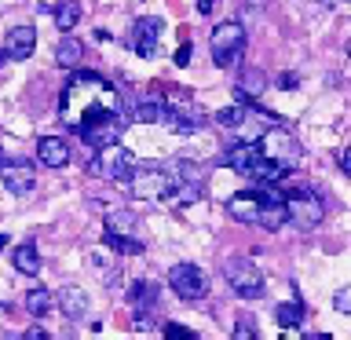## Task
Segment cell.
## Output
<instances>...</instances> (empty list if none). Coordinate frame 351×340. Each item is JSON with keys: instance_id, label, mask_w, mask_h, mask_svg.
I'll return each instance as SVG.
<instances>
[{"instance_id": "6da1fadb", "label": "cell", "mask_w": 351, "mask_h": 340, "mask_svg": "<svg viewBox=\"0 0 351 340\" xmlns=\"http://www.w3.org/2000/svg\"><path fill=\"white\" fill-rule=\"evenodd\" d=\"M59 114H62V125L77 132L84 139V147H92V150L117 139V132L125 128L117 88L103 73H92V70H77L66 81L62 99H59Z\"/></svg>"}, {"instance_id": "7a4b0ae2", "label": "cell", "mask_w": 351, "mask_h": 340, "mask_svg": "<svg viewBox=\"0 0 351 340\" xmlns=\"http://www.w3.org/2000/svg\"><path fill=\"white\" fill-rule=\"evenodd\" d=\"M227 212L238 219V223H252V227H263V230H278L285 219V205L282 197L271 191V186H260V191H241L227 202Z\"/></svg>"}, {"instance_id": "3957f363", "label": "cell", "mask_w": 351, "mask_h": 340, "mask_svg": "<svg viewBox=\"0 0 351 340\" xmlns=\"http://www.w3.org/2000/svg\"><path fill=\"white\" fill-rule=\"evenodd\" d=\"M88 169H92L99 180H110V183H128L132 169H136V158H132L128 147H121V143H103V147H95V158L88 161Z\"/></svg>"}, {"instance_id": "277c9868", "label": "cell", "mask_w": 351, "mask_h": 340, "mask_svg": "<svg viewBox=\"0 0 351 340\" xmlns=\"http://www.w3.org/2000/svg\"><path fill=\"white\" fill-rule=\"evenodd\" d=\"M176 169L172 165H143V169H132L128 183H132V194L136 197H147V202H165L169 191L176 186Z\"/></svg>"}, {"instance_id": "5b68a950", "label": "cell", "mask_w": 351, "mask_h": 340, "mask_svg": "<svg viewBox=\"0 0 351 340\" xmlns=\"http://www.w3.org/2000/svg\"><path fill=\"white\" fill-rule=\"evenodd\" d=\"M282 205H285V219H293V227H300V230H315L326 216L322 197H318L311 186H293V191L282 197Z\"/></svg>"}, {"instance_id": "8992f818", "label": "cell", "mask_w": 351, "mask_h": 340, "mask_svg": "<svg viewBox=\"0 0 351 340\" xmlns=\"http://www.w3.org/2000/svg\"><path fill=\"white\" fill-rule=\"evenodd\" d=\"M208 51H213V62L216 66H234L241 55H245V26L241 22H219L213 29V37H208Z\"/></svg>"}, {"instance_id": "52a82bcc", "label": "cell", "mask_w": 351, "mask_h": 340, "mask_svg": "<svg viewBox=\"0 0 351 340\" xmlns=\"http://www.w3.org/2000/svg\"><path fill=\"white\" fill-rule=\"evenodd\" d=\"M223 278L230 282V289L241 300H260L263 296V271L245 256H230L223 260Z\"/></svg>"}, {"instance_id": "ba28073f", "label": "cell", "mask_w": 351, "mask_h": 340, "mask_svg": "<svg viewBox=\"0 0 351 340\" xmlns=\"http://www.w3.org/2000/svg\"><path fill=\"white\" fill-rule=\"evenodd\" d=\"M256 147H260L263 158H271L274 165H282L285 172L300 161V143H296V136H293V132H285V128H278V125L263 128L260 139H256Z\"/></svg>"}, {"instance_id": "9c48e42d", "label": "cell", "mask_w": 351, "mask_h": 340, "mask_svg": "<svg viewBox=\"0 0 351 340\" xmlns=\"http://www.w3.org/2000/svg\"><path fill=\"white\" fill-rule=\"evenodd\" d=\"M139 219L128 212V208H117V212L106 216V245L117 252H143V241L136 238Z\"/></svg>"}, {"instance_id": "30bf717a", "label": "cell", "mask_w": 351, "mask_h": 340, "mask_svg": "<svg viewBox=\"0 0 351 340\" xmlns=\"http://www.w3.org/2000/svg\"><path fill=\"white\" fill-rule=\"evenodd\" d=\"M169 285L180 300H202V296H208V274L197 263H176L169 271Z\"/></svg>"}, {"instance_id": "8fae6325", "label": "cell", "mask_w": 351, "mask_h": 340, "mask_svg": "<svg viewBox=\"0 0 351 340\" xmlns=\"http://www.w3.org/2000/svg\"><path fill=\"white\" fill-rule=\"evenodd\" d=\"M158 44H161V19H139L132 26V48H136V55L150 59V55H158Z\"/></svg>"}, {"instance_id": "7c38bea8", "label": "cell", "mask_w": 351, "mask_h": 340, "mask_svg": "<svg viewBox=\"0 0 351 340\" xmlns=\"http://www.w3.org/2000/svg\"><path fill=\"white\" fill-rule=\"evenodd\" d=\"M37 48V29L33 26H11L8 40H4V55L8 59H29Z\"/></svg>"}, {"instance_id": "4fadbf2b", "label": "cell", "mask_w": 351, "mask_h": 340, "mask_svg": "<svg viewBox=\"0 0 351 340\" xmlns=\"http://www.w3.org/2000/svg\"><path fill=\"white\" fill-rule=\"evenodd\" d=\"M0 180H4V186H8L15 197L29 194L33 183H37V180H33V169H29L26 161H19V165H0Z\"/></svg>"}, {"instance_id": "5bb4252c", "label": "cell", "mask_w": 351, "mask_h": 340, "mask_svg": "<svg viewBox=\"0 0 351 340\" xmlns=\"http://www.w3.org/2000/svg\"><path fill=\"white\" fill-rule=\"evenodd\" d=\"M37 158L48 165V169H66V165H70V143L59 139V136H44L37 143Z\"/></svg>"}, {"instance_id": "9a60e30c", "label": "cell", "mask_w": 351, "mask_h": 340, "mask_svg": "<svg viewBox=\"0 0 351 340\" xmlns=\"http://www.w3.org/2000/svg\"><path fill=\"white\" fill-rule=\"evenodd\" d=\"M165 99L161 92H150V95H143L139 103H136V114H132V121L136 125H161V117H165Z\"/></svg>"}, {"instance_id": "2e32d148", "label": "cell", "mask_w": 351, "mask_h": 340, "mask_svg": "<svg viewBox=\"0 0 351 340\" xmlns=\"http://www.w3.org/2000/svg\"><path fill=\"white\" fill-rule=\"evenodd\" d=\"M176 175H180V172H176ZM165 202H169V205H180V208L194 205V202H202V180H186V175H180Z\"/></svg>"}, {"instance_id": "e0dca14e", "label": "cell", "mask_w": 351, "mask_h": 340, "mask_svg": "<svg viewBox=\"0 0 351 340\" xmlns=\"http://www.w3.org/2000/svg\"><path fill=\"white\" fill-rule=\"evenodd\" d=\"M84 59V44L77 37H62L59 44H55V62L66 66V70H73V66H81Z\"/></svg>"}, {"instance_id": "ac0fdd59", "label": "cell", "mask_w": 351, "mask_h": 340, "mask_svg": "<svg viewBox=\"0 0 351 340\" xmlns=\"http://www.w3.org/2000/svg\"><path fill=\"white\" fill-rule=\"evenodd\" d=\"M11 260H15V271H22V274H37V271H40V256H37V245H33V241H22V245H15Z\"/></svg>"}, {"instance_id": "d6986e66", "label": "cell", "mask_w": 351, "mask_h": 340, "mask_svg": "<svg viewBox=\"0 0 351 340\" xmlns=\"http://www.w3.org/2000/svg\"><path fill=\"white\" fill-rule=\"evenodd\" d=\"M77 19H81V4L77 0H59V8H55V29L70 33L77 26Z\"/></svg>"}, {"instance_id": "ffe728a7", "label": "cell", "mask_w": 351, "mask_h": 340, "mask_svg": "<svg viewBox=\"0 0 351 340\" xmlns=\"http://www.w3.org/2000/svg\"><path fill=\"white\" fill-rule=\"evenodd\" d=\"M128 304L136 307V311H143V307H154L158 304V285L154 282H136L128 289Z\"/></svg>"}, {"instance_id": "44dd1931", "label": "cell", "mask_w": 351, "mask_h": 340, "mask_svg": "<svg viewBox=\"0 0 351 340\" xmlns=\"http://www.w3.org/2000/svg\"><path fill=\"white\" fill-rule=\"evenodd\" d=\"M51 304H55V293L51 289H44V285H37V289H29L26 293V307H29V315H48L51 311Z\"/></svg>"}, {"instance_id": "7402d4cb", "label": "cell", "mask_w": 351, "mask_h": 340, "mask_svg": "<svg viewBox=\"0 0 351 340\" xmlns=\"http://www.w3.org/2000/svg\"><path fill=\"white\" fill-rule=\"evenodd\" d=\"M59 304L70 311L73 318H81L84 315V307H88V300H84V293L77 289V285H66V289H59Z\"/></svg>"}, {"instance_id": "603a6c76", "label": "cell", "mask_w": 351, "mask_h": 340, "mask_svg": "<svg viewBox=\"0 0 351 340\" xmlns=\"http://www.w3.org/2000/svg\"><path fill=\"white\" fill-rule=\"evenodd\" d=\"M274 318H278V326H282V329H296V326L304 322V307H300V300H293V304H278Z\"/></svg>"}, {"instance_id": "cb8c5ba5", "label": "cell", "mask_w": 351, "mask_h": 340, "mask_svg": "<svg viewBox=\"0 0 351 340\" xmlns=\"http://www.w3.org/2000/svg\"><path fill=\"white\" fill-rule=\"evenodd\" d=\"M241 121H245V106H223V110H216V125L219 128H238Z\"/></svg>"}, {"instance_id": "d4e9b609", "label": "cell", "mask_w": 351, "mask_h": 340, "mask_svg": "<svg viewBox=\"0 0 351 340\" xmlns=\"http://www.w3.org/2000/svg\"><path fill=\"white\" fill-rule=\"evenodd\" d=\"M234 337H238V340H252V337H256V326H252L249 315H241V322L234 326Z\"/></svg>"}, {"instance_id": "484cf974", "label": "cell", "mask_w": 351, "mask_h": 340, "mask_svg": "<svg viewBox=\"0 0 351 340\" xmlns=\"http://www.w3.org/2000/svg\"><path fill=\"white\" fill-rule=\"evenodd\" d=\"M260 81H263V77H260L256 70H249V73H245V84H241V88H245V95H252V92H260V88H263Z\"/></svg>"}, {"instance_id": "4316f807", "label": "cell", "mask_w": 351, "mask_h": 340, "mask_svg": "<svg viewBox=\"0 0 351 340\" xmlns=\"http://www.w3.org/2000/svg\"><path fill=\"white\" fill-rule=\"evenodd\" d=\"M333 304H337L340 315H348V311H351V289H337V300H333Z\"/></svg>"}, {"instance_id": "83f0119b", "label": "cell", "mask_w": 351, "mask_h": 340, "mask_svg": "<svg viewBox=\"0 0 351 340\" xmlns=\"http://www.w3.org/2000/svg\"><path fill=\"white\" fill-rule=\"evenodd\" d=\"M165 337H197V333H194V329H186V326L169 322V326H165Z\"/></svg>"}, {"instance_id": "f1b7e54d", "label": "cell", "mask_w": 351, "mask_h": 340, "mask_svg": "<svg viewBox=\"0 0 351 340\" xmlns=\"http://www.w3.org/2000/svg\"><path fill=\"white\" fill-rule=\"evenodd\" d=\"M337 161H340V172H348V175H351V150H348V147L337 154Z\"/></svg>"}, {"instance_id": "f546056e", "label": "cell", "mask_w": 351, "mask_h": 340, "mask_svg": "<svg viewBox=\"0 0 351 340\" xmlns=\"http://www.w3.org/2000/svg\"><path fill=\"white\" fill-rule=\"evenodd\" d=\"M191 62V44H180V51H176V66H186Z\"/></svg>"}, {"instance_id": "4dcf8cb0", "label": "cell", "mask_w": 351, "mask_h": 340, "mask_svg": "<svg viewBox=\"0 0 351 340\" xmlns=\"http://www.w3.org/2000/svg\"><path fill=\"white\" fill-rule=\"evenodd\" d=\"M22 337H26V340H48V333H44L40 326H29V329H26V333H22Z\"/></svg>"}, {"instance_id": "1f68e13d", "label": "cell", "mask_w": 351, "mask_h": 340, "mask_svg": "<svg viewBox=\"0 0 351 340\" xmlns=\"http://www.w3.org/2000/svg\"><path fill=\"white\" fill-rule=\"evenodd\" d=\"M213 8H216V0H197V11H202V15H213Z\"/></svg>"}, {"instance_id": "d6a6232c", "label": "cell", "mask_w": 351, "mask_h": 340, "mask_svg": "<svg viewBox=\"0 0 351 340\" xmlns=\"http://www.w3.org/2000/svg\"><path fill=\"white\" fill-rule=\"evenodd\" d=\"M278 88H296V73H285L282 81H278Z\"/></svg>"}, {"instance_id": "836d02e7", "label": "cell", "mask_w": 351, "mask_h": 340, "mask_svg": "<svg viewBox=\"0 0 351 340\" xmlns=\"http://www.w3.org/2000/svg\"><path fill=\"white\" fill-rule=\"evenodd\" d=\"M241 4H245V8H249V11H260V8H263V4H267V0H241Z\"/></svg>"}, {"instance_id": "e575fe53", "label": "cell", "mask_w": 351, "mask_h": 340, "mask_svg": "<svg viewBox=\"0 0 351 340\" xmlns=\"http://www.w3.org/2000/svg\"><path fill=\"white\" fill-rule=\"evenodd\" d=\"M322 4H329V8H337V4H344V0H322Z\"/></svg>"}, {"instance_id": "d590c367", "label": "cell", "mask_w": 351, "mask_h": 340, "mask_svg": "<svg viewBox=\"0 0 351 340\" xmlns=\"http://www.w3.org/2000/svg\"><path fill=\"white\" fill-rule=\"evenodd\" d=\"M8 245V234H0V249H4Z\"/></svg>"}, {"instance_id": "8d00e7d4", "label": "cell", "mask_w": 351, "mask_h": 340, "mask_svg": "<svg viewBox=\"0 0 351 340\" xmlns=\"http://www.w3.org/2000/svg\"><path fill=\"white\" fill-rule=\"evenodd\" d=\"M0 165H4V147H0Z\"/></svg>"}, {"instance_id": "74e56055", "label": "cell", "mask_w": 351, "mask_h": 340, "mask_svg": "<svg viewBox=\"0 0 351 340\" xmlns=\"http://www.w3.org/2000/svg\"><path fill=\"white\" fill-rule=\"evenodd\" d=\"M4 59H8V55H0V66H4Z\"/></svg>"}]
</instances>
